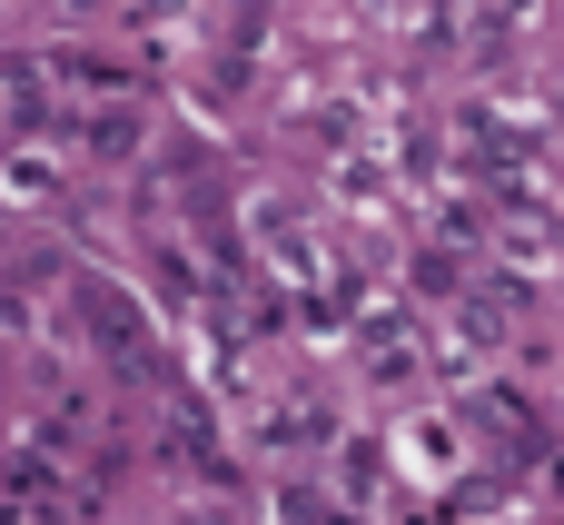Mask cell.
<instances>
[{
  "label": "cell",
  "mask_w": 564,
  "mask_h": 525,
  "mask_svg": "<svg viewBox=\"0 0 564 525\" xmlns=\"http://www.w3.org/2000/svg\"><path fill=\"white\" fill-rule=\"evenodd\" d=\"M188 525H208V516H188Z\"/></svg>",
  "instance_id": "6"
},
{
  "label": "cell",
  "mask_w": 564,
  "mask_h": 525,
  "mask_svg": "<svg viewBox=\"0 0 564 525\" xmlns=\"http://www.w3.org/2000/svg\"><path fill=\"white\" fill-rule=\"evenodd\" d=\"M0 525H30V516H20V506H0Z\"/></svg>",
  "instance_id": "5"
},
{
  "label": "cell",
  "mask_w": 564,
  "mask_h": 525,
  "mask_svg": "<svg viewBox=\"0 0 564 525\" xmlns=\"http://www.w3.org/2000/svg\"><path fill=\"white\" fill-rule=\"evenodd\" d=\"M79 328H89V347L119 367V377H159V347H149V328L129 318V298H109V288H79Z\"/></svg>",
  "instance_id": "1"
},
{
  "label": "cell",
  "mask_w": 564,
  "mask_h": 525,
  "mask_svg": "<svg viewBox=\"0 0 564 525\" xmlns=\"http://www.w3.org/2000/svg\"><path fill=\"white\" fill-rule=\"evenodd\" d=\"M50 79H59V89H89V99H119V89H129V79L99 69V60H50Z\"/></svg>",
  "instance_id": "3"
},
{
  "label": "cell",
  "mask_w": 564,
  "mask_h": 525,
  "mask_svg": "<svg viewBox=\"0 0 564 525\" xmlns=\"http://www.w3.org/2000/svg\"><path fill=\"white\" fill-rule=\"evenodd\" d=\"M79 139H89V159H129V149H139V119H129V109H99Z\"/></svg>",
  "instance_id": "2"
},
{
  "label": "cell",
  "mask_w": 564,
  "mask_h": 525,
  "mask_svg": "<svg viewBox=\"0 0 564 525\" xmlns=\"http://www.w3.org/2000/svg\"><path fill=\"white\" fill-rule=\"evenodd\" d=\"M406 457H416V467L436 476V467H446V427H406Z\"/></svg>",
  "instance_id": "4"
}]
</instances>
